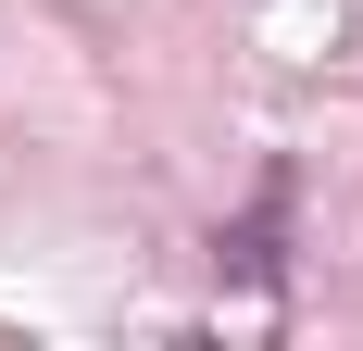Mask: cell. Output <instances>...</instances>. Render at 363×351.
Listing matches in <instances>:
<instances>
[{
  "mask_svg": "<svg viewBox=\"0 0 363 351\" xmlns=\"http://www.w3.org/2000/svg\"><path fill=\"white\" fill-rule=\"evenodd\" d=\"M276 239H289V176H263L251 226H238V239H213V251H238V276H276Z\"/></svg>",
  "mask_w": 363,
  "mask_h": 351,
  "instance_id": "obj_1",
  "label": "cell"
}]
</instances>
